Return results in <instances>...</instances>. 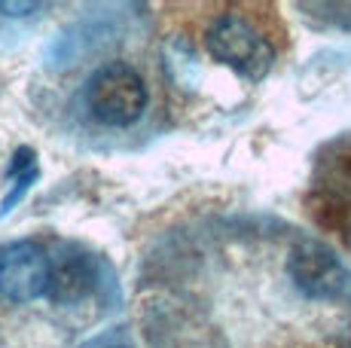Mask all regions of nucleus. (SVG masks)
Segmentation results:
<instances>
[{
  "label": "nucleus",
  "mask_w": 351,
  "mask_h": 348,
  "mask_svg": "<svg viewBox=\"0 0 351 348\" xmlns=\"http://www.w3.org/2000/svg\"><path fill=\"white\" fill-rule=\"evenodd\" d=\"M86 107L98 123L123 129L141 119L147 107V86L141 73L123 62L101 64L86 83Z\"/></svg>",
  "instance_id": "1"
},
{
  "label": "nucleus",
  "mask_w": 351,
  "mask_h": 348,
  "mask_svg": "<svg viewBox=\"0 0 351 348\" xmlns=\"http://www.w3.org/2000/svg\"><path fill=\"white\" fill-rule=\"evenodd\" d=\"M205 46L220 64H229L232 71L245 73L247 79H263L275 62V52L269 46V40L247 18L235 16V12L220 16L208 28Z\"/></svg>",
  "instance_id": "2"
},
{
  "label": "nucleus",
  "mask_w": 351,
  "mask_h": 348,
  "mask_svg": "<svg viewBox=\"0 0 351 348\" xmlns=\"http://www.w3.org/2000/svg\"><path fill=\"white\" fill-rule=\"evenodd\" d=\"M52 263L37 242H10L0 247V293L10 303H34L46 297Z\"/></svg>",
  "instance_id": "3"
},
{
  "label": "nucleus",
  "mask_w": 351,
  "mask_h": 348,
  "mask_svg": "<svg viewBox=\"0 0 351 348\" xmlns=\"http://www.w3.org/2000/svg\"><path fill=\"white\" fill-rule=\"evenodd\" d=\"M287 275L296 284V290L308 299H336L346 290V266L339 263L333 251L324 242H306L293 245L287 257Z\"/></svg>",
  "instance_id": "4"
},
{
  "label": "nucleus",
  "mask_w": 351,
  "mask_h": 348,
  "mask_svg": "<svg viewBox=\"0 0 351 348\" xmlns=\"http://www.w3.org/2000/svg\"><path fill=\"white\" fill-rule=\"evenodd\" d=\"M95 287V266L89 257H64L58 266H52L49 290L46 299L56 306H73L86 299Z\"/></svg>",
  "instance_id": "5"
},
{
  "label": "nucleus",
  "mask_w": 351,
  "mask_h": 348,
  "mask_svg": "<svg viewBox=\"0 0 351 348\" xmlns=\"http://www.w3.org/2000/svg\"><path fill=\"white\" fill-rule=\"evenodd\" d=\"M308 208H312V217L318 220L327 229H339V232H351V196H342V192L333 190H318L308 199Z\"/></svg>",
  "instance_id": "6"
},
{
  "label": "nucleus",
  "mask_w": 351,
  "mask_h": 348,
  "mask_svg": "<svg viewBox=\"0 0 351 348\" xmlns=\"http://www.w3.org/2000/svg\"><path fill=\"white\" fill-rule=\"evenodd\" d=\"M324 190L342 192L351 196V140L346 144H336L330 150V156L324 159Z\"/></svg>",
  "instance_id": "7"
},
{
  "label": "nucleus",
  "mask_w": 351,
  "mask_h": 348,
  "mask_svg": "<svg viewBox=\"0 0 351 348\" xmlns=\"http://www.w3.org/2000/svg\"><path fill=\"white\" fill-rule=\"evenodd\" d=\"M40 10H43V3H6V0H0V12H6L12 18L31 16V12H40Z\"/></svg>",
  "instance_id": "8"
},
{
  "label": "nucleus",
  "mask_w": 351,
  "mask_h": 348,
  "mask_svg": "<svg viewBox=\"0 0 351 348\" xmlns=\"http://www.w3.org/2000/svg\"><path fill=\"white\" fill-rule=\"evenodd\" d=\"M31 156H34L31 150H22V159H31ZM25 165H31V169H34V162H19V156H16V165H12V174H16L19 169H25Z\"/></svg>",
  "instance_id": "9"
},
{
  "label": "nucleus",
  "mask_w": 351,
  "mask_h": 348,
  "mask_svg": "<svg viewBox=\"0 0 351 348\" xmlns=\"http://www.w3.org/2000/svg\"><path fill=\"white\" fill-rule=\"evenodd\" d=\"M113 348H123V345H113Z\"/></svg>",
  "instance_id": "10"
}]
</instances>
